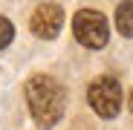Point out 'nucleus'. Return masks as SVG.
Wrapping results in <instances>:
<instances>
[{
  "instance_id": "1",
  "label": "nucleus",
  "mask_w": 133,
  "mask_h": 130,
  "mask_svg": "<svg viewBox=\"0 0 133 130\" xmlns=\"http://www.w3.org/2000/svg\"><path fill=\"white\" fill-rule=\"evenodd\" d=\"M26 104H29V113H32L35 124L49 130L64 116V104H66L64 87L49 75H32L26 81Z\"/></svg>"
},
{
  "instance_id": "2",
  "label": "nucleus",
  "mask_w": 133,
  "mask_h": 130,
  "mask_svg": "<svg viewBox=\"0 0 133 130\" xmlns=\"http://www.w3.org/2000/svg\"><path fill=\"white\" fill-rule=\"evenodd\" d=\"M72 35L78 43H84L87 49H101L107 46V38H110V26H107V17L96 9H81L72 17Z\"/></svg>"
},
{
  "instance_id": "3",
  "label": "nucleus",
  "mask_w": 133,
  "mask_h": 130,
  "mask_svg": "<svg viewBox=\"0 0 133 130\" xmlns=\"http://www.w3.org/2000/svg\"><path fill=\"white\" fill-rule=\"evenodd\" d=\"M87 101L101 119H116L122 110V87L113 75H101L90 84L87 90Z\"/></svg>"
},
{
  "instance_id": "4",
  "label": "nucleus",
  "mask_w": 133,
  "mask_h": 130,
  "mask_svg": "<svg viewBox=\"0 0 133 130\" xmlns=\"http://www.w3.org/2000/svg\"><path fill=\"white\" fill-rule=\"evenodd\" d=\"M29 26H32V32H35L38 38L52 40V38L61 32V26H64V9H61L58 3H41V6L32 12Z\"/></svg>"
},
{
  "instance_id": "5",
  "label": "nucleus",
  "mask_w": 133,
  "mask_h": 130,
  "mask_svg": "<svg viewBox=\"0 0 133 130\" xmlns=\"http://www.w3.org/2000/svg\"><path fill=\"white\" fill-rule=\"evenodd\" d=\"M116 26L124 38H133V0H124L116 9Z\"/></svg>"
},
{
  "instance_id": "6",
  "label": "nucleus",
  "mask_w": 133,
  "mask_h": 130,
  "mask_svg": "<svg viewBox=\"0 0 133 130\" xmlns=\"http://www.w3.org/2000/svg\"><path fill=\"white\" fill-rule=\"evenodd\" d=\"M12 38H15V26H12V20L0 15V49H6L9 43H12Z\"/></svg>"
},
{
  "instance_id": "7",
  "label": "nucleus",
  "mask_w": 133,
  "mask_h": 130,
  "mask_svg": "<svg viewBox=\"0 0 133 130\" xmlns=\"http://www.w3.org/2000/svg\"><path fill=\"white\" fill-rule=\"evenodd\" d=\"M130 110H133V93H130Z\"/></svg>"
}]
</instances>
